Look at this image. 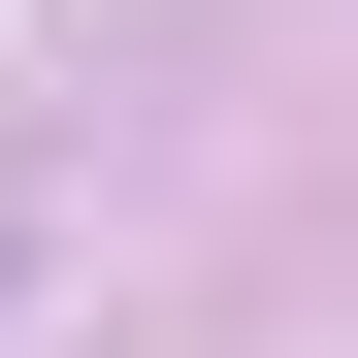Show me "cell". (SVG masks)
<instances>
[{
    "mask_svg": "<svg viewBox=\"0 0 358 358\" xmlns=\"http://www.w3.org/2000/svg\"><path fill=\"white\" fill-rule=\"evenodd\" d=\"M0 293H33V261H0Z\"/></svg>",
    "mask_w": 358,
    "mask_h": 358,
    "instance_id": "6da1fadb",
    "label": "cell"
}]
</instances>
